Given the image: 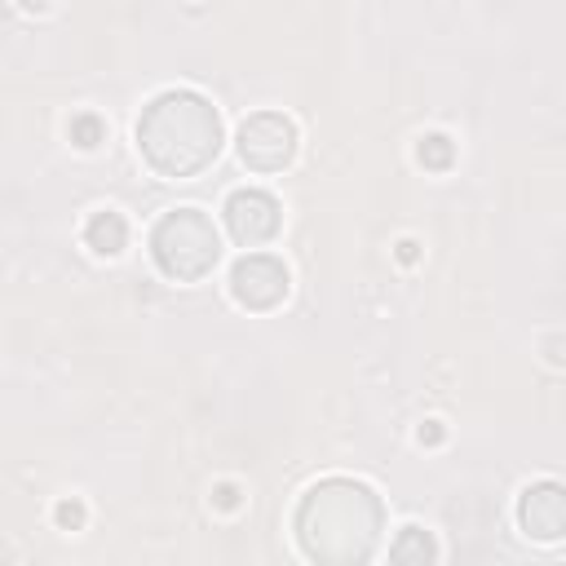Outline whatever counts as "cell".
<instances>
[{"mask_svg": "<svg viewBox=\"0 0 566 566\" xmlns=\"http://www.w3.org/2000/svg\"><path fill=\"white\" fill-rule=\"evenodd\" d=\"M150 248H155L159 270H164L168 279H181V283L203 279V274L217 265V252H221L217 230H212V221H208L199 208H177V212H168V217L155 226Z\"/></svg>", "mask_w": 566, "mask_h": 566, "instance_id": "3957f363", "label": "cell"}, {"mask_svg": "<svg viewBox=\"0 0 566 566\" xmlns=\"http://www.w3.org/2000/svg\"><path fill=\"white\" fill-rule=\"evenodd\" d=\"M301 544L310 557H327L332 548V535H349V531H367L376 535L380 526V504L376 495L363 486V482H345V478H332L323 486H314L301 504Z\"/></svg>", "mask_w": 566, "mask_h": 566, "instance_id": "7a4b0ae2", "label": "cell"}, {"mask_svg": "<svg viewBox=\"0 0 566 566\" xmlns=\"http://www.w3.org/2000/svg\"><path fill=\"white\" fill-rule=\"evenodd\" d=\"M137 150L164 177H195L221 150V115L195 88H168L142 111Z\"/></svg>", "mask_w": 566, "mask_h": 566, "instance_id": "6da1fadb", "label": "cell"}, {"mask_svg": "<svg viewBox=\"0 0 566 566\" xmlns=\"http://www.w3.org/2000/svg\"><path fill=\"white\" fill-rule=\"evenodd\" d=\"M230 292H234V301L248 305V310H274V305L287 296V270H283L274 256L252 252V256L234 261V270H230Z\"/></svg>", "mask_w": 566, "mask_h": 566, "instance_id": "5b68a950", "label": "cell"}, {"mask_svg": "<svg viewBox=\"0 0 566 566\" xmlns=\"http://www.w3.org/2000/svg\"><path fill=\"white\" fill-rule=\"evenodd\" d=\"M124 239H128V226L119 221V212H97V217L88 221V243H93V252L115 256V252L124 248Z\"/></svg>", "mask_w": 566, "mask_h": 566, "instance_id": "ba28073f", "label": "cell"}, {"mask_svg": "<svg viewBox=\"0 0 566 566\" xmlns=\"http://www.w3.org/2000/svg\"><path fill=\"white\" fill-rule=\"evenodd\" d=\"M226 226L243 248H256L265 239H274L279 230V203L265 190H234L226 199Z\"/></svg>", "mask_w": 566, "mask_h": 566, "instance_id": "8992f818", "label": "cell"}, {"mask_svg": "<svg viewBox=\"0 0 566 566\" xmlns=\"http://www.w3.org/2000/svg\"><path fill=\"white\" fill-rule=\"evenodd\" d=\"M239 155L256 172H279L296 155V124L279 111H261L239 128Z\"/></svg>", "mask_w": 566, "mask_h": 566, "instance_id": "277c9868", "label": "cell"}, {"mask_svg": "<svg viewBox=\"0 0 566 566\" xmlns=\"http://www.w3.org/2000/svg\"><path fill=\"white\" fill-rule=\"evenodd\" d=\"M517 517H522L526 535H535V539H557V535H566V486H557V482L531 486V491L522 495V504H517Z\"/></svg>", "mask_w": 566, "mask_h": 566, "instance_id": "52a82bcc", "label": "cell"}]
</instances>
